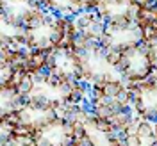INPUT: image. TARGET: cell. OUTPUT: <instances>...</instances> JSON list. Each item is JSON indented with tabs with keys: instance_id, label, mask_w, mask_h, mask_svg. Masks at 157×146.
<instances>
[]
</instances>
